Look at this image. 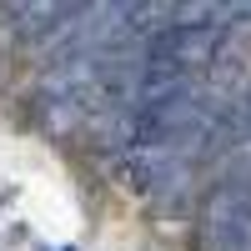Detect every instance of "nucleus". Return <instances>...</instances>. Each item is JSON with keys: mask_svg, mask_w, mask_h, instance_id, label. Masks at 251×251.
<instances>
[{"mask_svg": "<svg viewBox=\"0 0 251 251\" xmlns=\"http://www.w3.org/2000/svg\"><path fill=\"white\" fill-rule=\"evenodd\" d=\"M60 251H75V246H60Z\"/></svg>", "mask_w": 251, "mask_h": 251, "instance_id": "obj_2", "label": "nucleus"}, {"mask_svg": "<svg viewBox=\"0 0 251 251\" xmlns=\"http://www.w3.org/2000/svg\"><path fill=\"white\" fill-rule=\"evenodd\" d=\"M211 55H216V25H166L146 46V66L186 75V71H201Z\"/></svg>", "mask_w": 251, "mask_h": 251, "instance_id": "obj_1", "label": "nucleus"}]
</instances>
